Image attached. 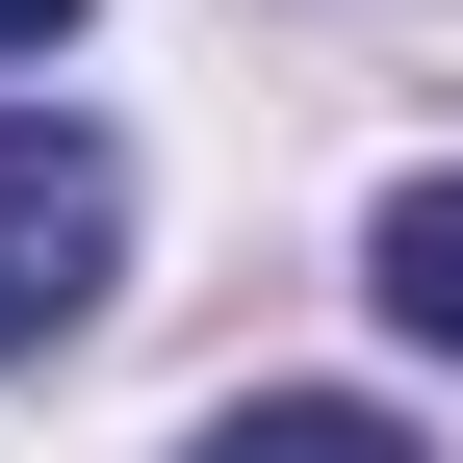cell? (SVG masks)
I'll return each mask as SVG.
<instances>
[{
  "instance_id": "cell-1",
  "label": "cell",
  "mask_w": 463,
  "mask_h": 463,
  "mask_svg": "<svg viewBox=\"0 0 463 463\" xmlns=\"http://www.w3.org/2000/svg\"><path fill=\"white\" fill-rule=\"evenodd\" d=\"M103 283H129V155L78 103H0V361H52Z\"/></svg>"
},
{
  "instance_id": "cell-2",
  "label": "cell",
  "mask_w": 463,
  "mask_h": 463,
  "mask_svg": "<svg viewBox=\"0 0 463 463\" xmlns=\"http://www.w3.org/2000/svg\"><path fill=\"white\" fill-rule=\"evenodd\" d=\"M361 283H386V335H438V361H463V155H438V181H386Z\"/></svg>"
},
{
  "instance_id": "cell-3",
  "label": "cell",
  "mask_w": 463,
  "mask_h": 463,
  "mask_svg": "<svg viewBox=\"0 0 463 463\" xmlns=\"http://www.w3.org/2000/svg\"><path fill=\"white\" fill-rule=\"evenodd\" d=\"M181 463H438L412 412H361V386H258V412H206Z\"/></svg>"
},
{
  "instance_id": "cell-4",
  "label": "cell",
  "mask_w": 463,
  "mask_h": 463,
  "mask_svg": "<svg viewBox=\"0 0 463 463\" xmlns=\"http://www.w3.org/2000/svg\"><path fill=\"white\" fill-rule=\"evenodd\" d=\"M52 26H78V0H0V52H52Z\"/></svg>"
}]
</instances>
